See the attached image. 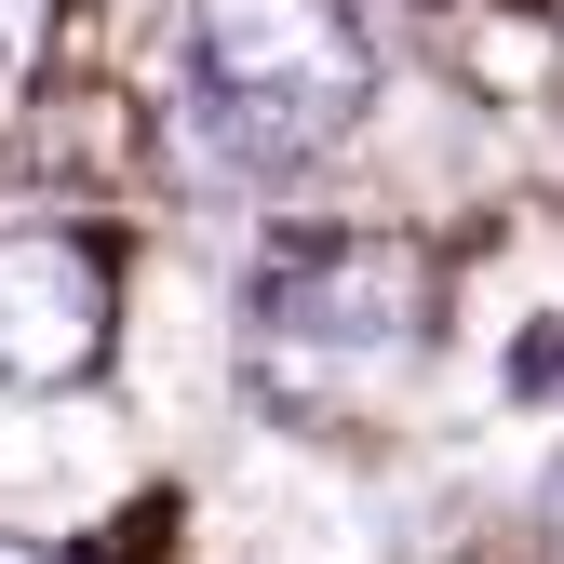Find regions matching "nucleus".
I'll return each instance as SVG.
<instances>
[{
    "mask_svg": "<svg viewBox=\"0 0 564 564\" xmlns=\"http://www.w3.org/2000/svg\"><path fill=\"white\" fill-rule=\"evenodd\" d=\"M188 149L202 175H296L364 121L377 54L349 0H188Z\"/></svg>",
    "mask_w": 564,
    "mask_h": 564,
    "instance_id": "f257e3e1",
    "label": "nucleus"
},
{
    "mask_svg": "<svg viewBox=\"0 0 564 564\" xmlns=\"http://www.w3.org/2000/svg\"><path fill=\"white\" fill-rule=\"evenodd\" d=\"M121 349V269L95 229H0V390H95Z\"/></svg>",
    "mask_w": 564,
    "mask_h": 564,
    "instance_id": "f03ea898",
    "label": "nucleus"
},
{
    "mask_svg": "<svg viewBox=\"0 0 564 564\" xmlns=\"http://www.w3.org/2000/svg\"><path fill=\"white\" fill-rule=\"evenodd\" d=\"M256 310L282 336H310V349H416L444 323V282L403 229H349V242H282Z\"/></svg>",
    "mask_w": 564,
    "mask_h": 564,
    "instance_id": "7ed1b4c3",
    "label": "nucleus"
},
{
    "mask_svg": "<svg viewBox=\"0 0 564 564\" xmlns=\"http://www.w3.org/2000/svg\"><path fill=\"white\" fill-rule=\"evenodd\" d=\"M511 403H564V323H524L511 336Z\"/></svg>",
    "mask_w": 564,
    "mask_h": 564,
    "instance_id": "20e7f679",
    "label": "nucleus"
},
{
    "mask_svg": "<svg viewBox=\"0 0 564 564\" xmlns=\"http://www.w3.org/2000/svg\"><path fill=\"white\" fill-rule=\"evenodd\" d=\"M538 524H551V564H564V457H551V498H538Z\"/></svg>",
    "mask_w": 564,
    "mask_h": 564,
    "instance_id": "39448f33",
    "label": "nucleus"
},
{
    "mask_svg": "<svg viewBox=\"0 0 564 564\" xmlns=\"http://www.w3.org/2000/svg\"><path fill=\"white\" fill-rule=\"evenodd\" d=\"M0 564H54V551H41V538H0Z\"/></svg>",
    "mask_w": 564,
    "mask_h": 564,
    "instance_id": "423d86ee",
    "label": "nucleus"
}]
</instances>
